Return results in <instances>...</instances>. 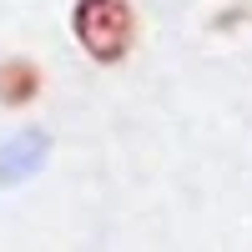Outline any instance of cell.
I'll use <instances>...</instances> for the list:
<instances>
[{"instance_id":"1","label":"cell","mask_w":252,"mask_h":252,"mask_svg":"<svg viewBox=\"0 0 252 252\" xmlns=\"http://www.w3.org/2000/svg\"><path fill=\"white\" fill-rule=\"evenodd\" d=\"M71 31L81 40V51L101 66H116V61L131 51L136 40V15L131 0H76L71 10Z\"/></svg>"},{"instance_id":"2","label":"cell","mask_w":252,"mask_h":252,"mask_svg":"<svg viewBox=\"0 0 252 252\" xmlns=\"http://www.w3.org/2000/svg\"><path fill=\"white\" fill-rule=\"evenodd\" d=\"M46 157H51V131H46V126H20V131L0 146V187L31 182Z\"/></svg>"},{"instance_id":"3","label":"cell","mask_w":252,"mask_h":252,"mask_svg":"<svg viewBox=\"0 0 252 252\" xmlns=\"http://www.w3.org/2000/svg\"><path fill=\"white\" fill-rule=\"evenodd\" d=\"M40 96V66L26 56H10L0 61V106H31V101Z\"/></svg>"}]
</instances>
